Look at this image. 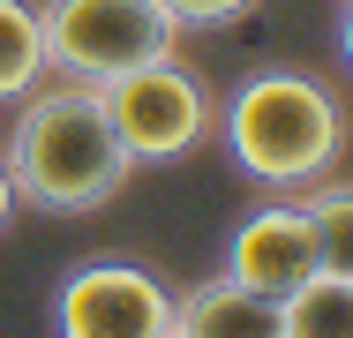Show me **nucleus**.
<instances>
[{"mask_svg":"<svg viewBox=\"0 0 353 338\" xmlns=\"http://www.w3.org/2000/svg\"><path fill=\"white\" fill-rule=\"evenodd\" d=\"M8 181L15 203L30 210H53V218H83V210H105L136 181V158L121 150V135L105 121L98 90L90 83H30L15 98V121H8Z\"/></svg>","mask_w":353,"mask_h":338,"instance_id":"f257e3e1","label":"nucleus"},{"mask_svg":"<svg viewBox=\"0 0 353 338\" xmlns=\"http://www.w3.org/2000/svg\"><path fill=\"white\" fill-rule=\"evenodd\" d=\"M211 128L225 135V158L271 196H301L346 166V98L316 68L241 75V90L218 106Z\"/></svg>","mask_w":353,"mask_h":338,"instance_id":"f03ea898","label":"nucleus"},{"mask_svg":"<svg viewBox=\"0 0 353 338\" xmlns=\"http://www.w3.org/2000/svg\"><path fill=\"white\" fill-rule=\"evenodd\" d=\"M38 30H46V75L68 83H105L121 68L181 53V23L158 0H46Z\"/></svg>","mask_w":353,"mask_h":338,"instance_id":"7ed1b4c3","label":"nucleus"},{"mask_svg":"<svg viewBox=\"0 0 353 338\" xmlns=\"http://www.w3.org/2000/svg\"><path fill=\"white\" fill-rule=\"evenodd\" d=\"M105 121L121 135V150L136 166H173V158H196L211 143V121H218V98L203 90V75L173 61H143V68H121L105 83H90Z\"/></svg>","mask_w":353,"mask_h":338,"instance_id":"20e7f679","label":"nucleus"},{"mask_svg":"<svg viewBox=\"0 0 353 338\" xmlns=\"http://www.w3.org/2000/svg\"><path fill=\"white\" fill-rule=\"evenodd\" d=\"M173 331V286L150 264H75L53 293V338H165Z\"/></svg>","mask_w":353,"mask_h":338,"instance_id":"39448f33","label":"nucleus"},{"mask_svg":"<svg viewBox=\"0 0 353 338\" xmlns=\"http://www.w3.org/2000/svg\"><path fill=\"white\" fill-rule=\"evenodd\" d=\"M323 256H339L331 241H323V226L308 218V203H263V210H248L241 226H233V241H225V278H241V286H256V293H293L308 270L323 264Z\"/></svg>","mask_w":353,"mask_h":338,"instance_id":"423d86ee","label":"nucleus"},{"mask_svg":"<svg viewBox=\"0 0 353 338\" xmlns=\"http://www.w3.org/2000/svg\"><path fill=\"white\" fill-rule=\"evenodd\" d=\"M173 331L181 338H279V301L218 270L203 286L173 293Z\"/></svg>","mask_w":353,"mask_h":338,"instance_id":"0eeeda50","label":"nucleus"},{"mask_svg":"<svg viewBox=\"0 0 353 338\" xmlns=\"http://www.w3.org/2000/svg\"><path fill=\"white\" fill-rule=\"evenodd\" d=\"M279 338H353V270L323 256L293 293H279Z\"/></svg>","mask_w":353,"mask_h":338,"instance_id":"6e6552de","label":"nucleus"},{"mask_svg":"<svg viewBox=\"0 0 353 338\" xmlns=\"http://www.w3.org/2000/svg\"><path fill=\"white\" fill-rule=\"evenodd\" d=\"M30 83H46V30H38V0H0V106H15Z\"/></svg>","mask_w":353,"mask_h":338,"instance_id":"1a4fd4ad","label":"nucleus"},{"mask_svg":"<svg viewBox=\"0 0 353 338\" xmlns=\"http://www.w3.org/2000/svg\"><path fill=\"white\" fill-rule=\"evenodd\" d=\"M181 30H218V23H241V15H256V0H158Z\"/></svg>","mask_w":353,"mask_h":338,"instance_id":"9d476101","label":"nucleus"},{"mask_svg":"<svg viewBox=\"0 0 353 338\" xmlns=\"http://www.w3.org/2000/svg\"><path fill=\"white\" fill-rule=\"evenodd\" d=\"M8 218H15V181H8V166H0V233H8Z\"/></svg>","mask_w":353,"mask_h":338,"instance_id":"9b49d317","label":"nucleus"},{"mask_svg":"<svg viewBox=\"0 0 353 338\" xmlns=\"http://www.w3.org/2000/svg\"><path fill=\"white\" fill-rule=\"evenodd\" d=\"M165 338H181V331H165Z\"/></svg>","mask_w":353,"mask_h":338,"instance_id":"f8f14e48","label":"nucleus"}]
</instances>
